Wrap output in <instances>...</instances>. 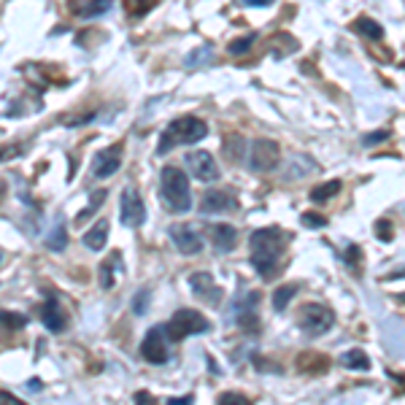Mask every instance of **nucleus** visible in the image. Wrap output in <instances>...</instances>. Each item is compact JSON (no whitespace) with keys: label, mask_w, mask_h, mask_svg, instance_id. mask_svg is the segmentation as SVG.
<instances>
[{"label":"nucleus","mask_w":405,"mask_h":405,"mask_svg":"<svg viewBox=\"0 0 405 405\" xmlns=\"http://www.w3.org/2000/svg\"><path fill=\"white\" fill-rule=\"evenodd\" d=\"M300 286L297 284H286V286H279L276 292H273V308L276 311H284L286 306H289V300L295 297V292H297Z\"/></svg>","instance_id":"23"},{"label":"nucleus","mask_w":405,"mask_h":405,"mask_svg":"<svg viewBox=\"0 0 405 405\" xmlns=\"http://www.w3.org/2000/svg\"><path fill=\"white\" fill-rule=\"evenodd\" d=\"M111 3H114V0H90V3H87V6L81 8V14H79V17H84V19H92V17H103V14H108Z\"/></svg>","instance_id":"25"},{"label":"nucleus","mask_w":405,"mask_h":405,"mask_svg":"<svg viewBox=\"0 0 405 405\" xmlns=\"http://www.w3.org/2000/svg\"><path fill=\"white\" fill-rule=\"evenodd\" d=\"M170 238H173L176 249L181 251V254H187V257L203 251V238H200V233H197L195 227H189V224H173V227H170Z\"/></svg>","instance_id":"13"},{"label":"nucleus","mask_w":405,"mask_h":405,"mask_svg":"<svg viewBox=\"0 0 405 405\" xmlns=\"http://www.w3.org/2000/svg\"><path fill=\"white\" fill-rule=\"evenodd\" d=\"M375 238H378V241H384V244H386V241H392V238H395V233H392V221L378 219V221H375Z\"/></svg>","instance_id":"31"},{"label":"nucleus","mask_w":405,"mask_h":405,"mask_svg":"<svg viewBox=\"0 0 405 405\" xmlns=\"http://www.w3.org/2000/svg\"><path fill=\"white\" fill-rule=\"evenodd\" d=\"M211 324H208V319L203 316V313L192 311V308H181V311L173 313V319L165 324V333H168V341L179 343L189 338V335H200V333H206Z\"/></svg>","instance_id":"4"},{"label":"nucleus","mask_w":405,"mask_h":405,"mask_svg":"<svg viewBox=\"0 0 405 405\" xmlns=\"http://www.w3.org/2000/svg\"><path fill=\"white\" fill-rule=\"evenodd\" d=\"M251 43H254V35H246V38H241V41H233V43H230V55H244Z\"/></svg>","instance_id":"32"},{"label":"nucleus","mask_w":405,"mask_h":405,"mask_svg":"<svg viewBox=\"0 0 405 405\" xmlns=\"http://www.w3.org/2000/svg\"><path fill=\"white\" fill-rule=\"evenodd\" d=\"M41 322H43V327L49 333H63L65 327H68V316H65V308L60 306L57 297H52V295L46 297L43 311H41Z\"/></svg>","instance_id":"14"},{"label":"nucleus","mask_w":405,"mask_h":405,"mask_svg":"<svg viewBox=\"0 0 405 405\" xmlns=\"http://www.w3.org/2000/svg\"><path fill=\"white\" fill-rule=\"evenodd\" d=\"M0 400H3V403H17V397H14L11 392H0Z\"/></svg>","instance_id":"38"},{"label":"nucleus","mask_w":405,"mask_h":405,"mask_svg":"<svg viewBox=\"0 0 405 405\" xmlns=\"http://www.w3.org/2000/svg\"><path fill=\"white\" fill-rule=\"evenodd\" d=\"M354 32H359V35H365V38H373V41H378V38L384 35V28H381L375 19L359 17V19L354 22Z\"/></svg>","instance_id":"21"},{"label":"nucleus","mask_w":405,"mask_h":405,"mask_svg":"<svg viewBox=\"0 0 405 405\" xmlns=\"http://www.w3.org/2000/svg\"><path fill=\"white\" fill-rule=\"evenodd\" d=\"M103 200H106V192H103V189H97V192L92 195V203H90V206H87V208H84V211L79 214V221H84V219L92 217L95 211L100 208V203H103Z\"/></svg>","instance_id":"30"},{"label":"nucleus","mask_w":405,"mask_h":405,"mask_svg":"<svg viewBox=\"0 0 405 405\" xmlns=\"http://www.w3.org/2000/svg\"><path fill=\"white\" fill-rule=\"evenodd\" d=\"M219 403H241V405H249L251 400L246 397V395H238V392H224L221 397H219Z\"/></svg>","instance_id":"33"},{"label":"nucleus","mask_w":405,"mask_h":405,"mask_svg":"<svg viewBox=\"0 0 405 405\" xmlns=\"http://www.w3.org/2000/svg\"><path fill=\"white\" fill-rule=\"evenodd\" d=\"M238 208V197L230 189H208L200 200V211L203 214H227Z\"/></svg>","instance_id":"11"},{"label":"nucleus","mask_w":405,"mask_h":405,"mask_svg":"<svg viewBox=\"0 0 405 405\" xmlns=\"http://www.w3.org/2000/svg\"><path fill=\"white\" fill-rule=\"evenodd\" d=\"M403 300H405V295H403Z\"/></svg>","instance_id":"41"},{"label":"nucleus","mask_w":405,"mask_h":405,"mask_svg":"<svg viewBox=\"0 0 405 405\" xmlns=\"http://www.w3.org/2000/svg\"><path fill=\"white\" fill-rule=\"evenodd\" d=\"M341 192V181L335 179V181H327V184H322V187L311 189V200L313 203H322V200H330L333 195H338Z\"/></svg>","instance_id":"26"},{"label":"nucleus","mask_w":405,"mask_h":405,"mask_svg":"<svg viewBox=\"0 0 405 405\" xmlns=\"http://www.w3.org/2000/svg\"><path fill=\"white\" fill-rule=\"evenodd\" d=\"M357 262H359V249L351 244V246H348V265H351V268H357Z\"/></svg>","instance_id":"36"},{"label":"nucleus","mask_w":405,"mask_h":405,"mask_svg":"<svg viewBox=\"0 0 405 405\" xmlns=\"http://www.w3.org/2000/svg\"><path fill=\"white\" fill-rule=\"evenodd\" d=\"M119 262V254H114V262H103L100 265V286L103 289H111L114 286V265Z\"/></svg>","instance_id":"28"},{"label":"nucleus","mask_w":405,"mask_h":405,"mask_svg":"<svg viewBox=\"0 0 405 405\" xmlns=\"http://www.w3.org/2000/svg\"><path fill=\"white\" fill-rule=\"evenodd\" d=\"M168 333H165V324H157L146 333V338L141 343V357L149 362V365H165L170 359V351H168Z\"/></svg>","instance_id":"6"},{"label":"nucleus","mask_w":405,"mask_h":405,"mask_svg":"<svg viewBox=\"0 0 405 405\" xmlns=\"http://www.w3.org/2000/svg\"><path fill=\"white\" fill-rule=\"evenodd\" d=\"M119 217L125 227H141L146 221V208H144V200H141V192L135 187H125L122 192V203H119Z\"/></svg>","instance_id":"8"},{"label":"nucleus","mask_w":405,"mask_h":405,"mask_svg":"<svg viewBox=\"0 0 405 405\" xmlns=\"http://www.w3.org/2000/svg\"><path fill=\"white\" fill-rule=\"evenodd\" d=\"M206 135H208V127H206L203 119H197V117H181V119H176L173 125L159 135L157 155H168L173 146H192V144L203 141Z\"/></svg>","instance_id":"3"},{"label":"nucleus","mask_w":405,"mask_h":405,"mask_svg":"<svg viewBox=\"0 0 405 405\" xmlns=\"http://www.w3.org/2000/svg\"><path fill=\"white\" fill-rule=\"evenodd\" d=\"M184 162L189 165V173H192L197 181H217L219 179V165L211 152H203V149L189 152Z\"/></svg>","instance_id":"9"},{"label":"nucleus","mask_w":405,"mask_h":405,"mask_svg":"<svg viewBox=\"0 0 405 405\" xmlns=\"http://www.w3.org/2000/svg\"><path fill=\"white\" fill-rule=\"evenodd\" d=\"M333 324H335V313H333V308H327L322 303H306L300 308V330L306 335H311V338L330 333Z\"/></svg>","instance_id":"5"},{"label":"nucleus","mask_w":405,"mask_h":405,"mask_svg":"<svg viewBox=\"0 0 405 405\" xmlns=\"http://www.w3.org/2000/svg\"><path fill=\"white\" fill-rule=\"evenodd\" d=\"M189 286H192V292H195L203 303H208V306H219V303H221V289L217 286V281H214L211 273H206V270L192 273V276H189Z\"/></svg>","instance_id":"12"},{"label":"nucleus","mask_w":405,"mask_h":405,"mask_svg":"<svg viewBox=\"0 0 405 405\" xmlns=\"http://www.w3.org/2000/svg\"><path fill=\"white\" fill-rule=\"evenodd\" d=\"M208 235H211L217 251H221V254L233 251L235 241H238V230H235L233 224H211V227H208Z\"/></svg>","instance_id":"16"},{"label":"nucleus","mask_w":405,"mask_h":405,"mask_svg":"<svg viewBox=\"0 0 405 405\" xmlns=\"http://www.w3.org/2000/svg\"><path fill=\"white\" fill-rule=\"evenodd\" d=\"M281 159V149L276 141L270 138H259L251 144V152H249V162H251V170L257 173H270Z\"/></svg>","instance_id":"7"},{"label":"nucleus","mask_w":405,"mask_h":405,"mask_svg":"<svg viewBox=\"0 0 405 405\" xmlns=\"http://www.w3.org/2000/svg\"><path fill=\"white\" fill-rule=\"evenodd\" d=\"M170 403H173V405H187V403H192V397H189V395H187V397H173Z\"/></svg>","instance_id":"39"},{"label":"nucleus","mask_w":405,"mask_h":405,"mask_svg":"<svg viewBox=\"0 0 405 405\" xmlns=\"http://www.w3.org/2000/svg\"><path fill=\"white\" fill-rule=\"evenodd\" d=\"M25 324H28V319H25L22 313L0 311V327H6V330H19V327H25Z\"/></svg>","instance_id":"27"},{"label":"nucleus","mask_w":405,"mask_h":405,"mask_svg":"<svg viewBox=\"0 0 405 405\" xmlns=\"http://www.w3.org/2000/svg\"><path fill=\"white\" fill-rule=\"evenodd\" d=\"M122 165V144H114L108 149H100L92 157V176L95 179H111Z\"/></svg>","instance_id":"10"},{"label":"nucleus","mask_w":405,"mask_h":405,"mask_svg":"<svg viewBox=\"0 0 405 405\" xmlns=\"http://www.w3.org/2000/svg\"><path fill=\"white\" fill-rule=\"evenodd\" d=\"M135 400H141V403H144V400H152V397H149L146 392H138V395H135Z\"/></svg>","instance_id":"40"},{"label":"nucleus","mask_w":405,"mask_h":405,"mask_svg":"<svg viewBox=\"0 0 405 405\" xmlns=\"http://www.w3.org/2000/svg\"><path fill=\"white\" fill-rule=\"evenodd\" d=\"M149 300H152V292H149V289H141V292L135 295V300H132V313H135V316H144Z\"/></svg>","instance_id":"29"},{"label":"nucleus","mask_w":405,"mask_h":405,"mask_svg":"<svg viewBox=\"0 0 405 405\" xmlns=\"http://www.w3.org/2000/svg\"><path fill=\"white\" fill-rule=\"evenodd\" d=\"M381 141H389V132H386V130H378V132L365 135V146H375V144H381Z\"/></svg>","instance_id":"34"},{"label":"nucleus","mask_w":405,"mask_h":405,"mask_svg":"<svg viewBox=\"0 0 405 405\" xmlns=\"http://www.w3.org/2000/svg\"><path fill=\"white\" fill-rule=\"evenodd\" d=\"M244 3H246V6H257V8H268L273 0H244Z\"/></svg>","instance_id":"37"},{"label":"nucleus","mask_w":405,"mask_h":405,"mask_svg":"<svg viewBox=\"0 0 405 405\" xmlns=\"http://www.w3.org/2000/svg\"><path fill=\"white\" fill-rule=\"evenodd\" d=\"M341 365L348 368V371H371V359L362 348H351L341 357Z\"/></svg>","instance_id":"19"},{"label":"nucleus","mask_w":405,"mask_h":405,"mask_svg":"<svg viewBox=\"0 0 405 405\" xmlns=\"http://www.w3.org/2000/svg\"><path fill=\"white\" fill-rule=\"evenodd\" d=\"M0 259H3V257H0Z\"/></svg>","instance_id":"42"},{"label":"nucleus","mask_w":405,"mask_h":405,"mask_svg":"<svg viewBox=\"0 0 405 405\" xmlns=\"http://www.w3.org/2000/svg\"><path fill=\"white\" fill-rule=\"evenodd\" d=\"M159 195L168 211L173 214H187L192 208V192H189V179L187 173L176 165L162 168L159 173Z\"/></svg>","instance_id":"2"},{"label":"nucleus","mask_w":405,"mask_h":405,"mask_svg":"<svg viewBox=\"0 0 405 405\" xmlns=\"http://www.w3.org/2000/svg\"><path fill=\"white\" fill-rule=\"evenodd\" d=\"M303 224H308V227H324V224H327V219L316 217V214H303Z\"/></svg>","instance_id":"35"},{"label":"nucleus","mask_w":405,"mask_h":405,"mask_svg":"<svg viewBox=\"0 0 405 405\" xmlns=\"http://www.w3.org/2000/svg\"><path fill=\"white\" fill-rule=\"evenodd\" d=\"M108 230H111L108 219H100L92 230H87V235H84V246H87L90 251H103L106 241H108Z\"/></svg>","instance_id":"17"},{"label":"nucleus","mask_w":405,"mask_h":405,"mask_svg":"<svg viewBox=\"0 0 405 405\" xmlns=\"http://www.w3.org/2000/svg\"><path fill=\"white\" fill-rule=\"evenodd\" d=\"M224 155H227V159H233V162L244 159V157H246V144H244V138H241V135H230L227 144H224Z\"/></svg>","instance_id":"22"},{"label":"nucleus","mask_w":405,"mask_h":405,"mask_svg":"<svg viewBox=\"0 0 405 405\" xmlns=\"http://www.w3.org/2000/svg\"><path fill=\"white\" fill-rule=\"evenodd\" d=\"M286 241L289 238L281 233L279 227H259V230L251 233V265L257 268V273H262V279H273L276 276Z\"/></svg>","instance_id":"1"},{"label":"nucleus","mask_w":405,"mask_h":405,"mask_svg":"<svg viewBox=\"0 0 405 405\" xmlns=\"http://www.w3.org/2000/svg\"><path fill=\"white\" fill-rule=\"evenodd\" d=\"M297 368H300L303 373H327L330 362H327V357H322V354H300V357H297Z\"/></svg>","instance_id":"18"},{"label":"nucleus","mask_w":405,"mask_h":405,"mask_svg":"<svg viewBox=\"0 0 405 405\" xmlns=\"http://www.w3.org/2000/svg\"><path fill=\"white\" fill-rule=\"evenodd\" d=\"M159 0H125V8H127V17H146L152 8H155Z\"/></svg>","instance_id":"24"},{"label":"nucleus","mask_w":405,"mask_h":405,"mask_svg":"<svg viewBox=\"0 0 405 405\" xmlns=\"http://www.w3.org/2000/svg\"><path fill=\"white\" fill-rule=\"evenodd\" d=\"M43 244H46V249H52V251H65V246H68V233H65L63 219H57V224H55L52 233L43 238Z\"/></svg>","instance_id":"20"},{"label":"nucleus","mask_w":405,"mask_h":405,"mask_svg":"<svg viewBox=\"0 0 405 405\" xmlns=\"http://www.w3.org/2000/svg\"><path fill=\"white\" fill-rule=\"evenodd\" d=\"M257 303H259V292H249V297L244 303H238V324L246 330V333H254L259 330V316H257Z\"/></svg>","instance_id":"15"}]
</instances>
